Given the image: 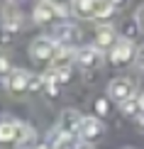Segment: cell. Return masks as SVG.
Wrapping results in <instances>:
<instances>
[{
    "instance_id": "1",
    "label": "cell",
    "mask_w": 144,
    "mask_h": 149,
    "mask_svg": "<svg viewBox=\"0 0 144 149\" xmlns=\"http://www.w3.org/2000/svg\"><path fill=\"white\" fill-rule=\"evenodd\" d=\"M56 52H59V44H56L54 39H49V37H39V39H34L32 47H29V56L34 61H39V64L54 61Z\"/></svg>"
},
{
    "instance_id": "2",
    "label": "cell",
    "mask_w": 144,
    "mask_h": 149,
    "mask_svg": "<svg viewBox=\"0 0 144 149\" xmlns=\"http://www.w3.org/2000/svg\"><path fill=\"white\" fill-rule=\"evenodd\" d=\"M134 91H137V86H134V81L132 78H115L110 83V88H108V95H110V100H115V103H127L129 98H134Z\"/></svg>"
},
{
    "instance_id": "3",
    "label": "cell",
    "mask_w": 144,
    "mask_h": 149,
    "mask_svg": "<svg viewBox=\"0 0 144 149\" xmlns=\"http://www.w3.org/2000/svg\"><path fill=\"white\" fill-rule=\"evenodd\" d=\"M27 125H22L20 120H12V117H3L0 120V142H17L24 137Z\"/></svg>"
},
{
    "instance_id": "4",
    "label": "cell",
    "mask_w": 144,
    "mask_h": 149,
    "mask_svg": "<svg viewBox=\"0 0 144 149\" xmlns=\"http://www.w3.org/2000/svg\"><path fill=\"white\" fill-rule=\"evenodd\" d=\"M73 61H76L83 71H93V69H98V66L103 64V52H100L98 47H83V49L76 52V59Z\"/></svg>"
},
{
    "instance_id": "5",
    "label": "cell",
    "mask_w": 144,
    "mask_h": 149,
    "mask_svg": "<svg viewBox=\"0 0 144 149\" xmlns=\"http://www.w3.org/2000/svg\"><path fill=\"white\" fill-rule=\"evenodd\" d=\"M5 86H8L10 93H24L32 86V76H29L27 71H22V69H15L8 78H5Z\"/></svg>"
},
{
    "instance_id": "6",
    "label": "cell",
    "mask_w": 144,
    "mask_h": 149,
    "mask_svg": "<svg viewBox=\"0 0 144 149\" xmlns=\"http://www.w3.org/2000/svg\"><path fill=\"white\" fill-rule=\"evenodd\" d=\"M81 120H83V115H81L78 110H66V113L61 115V122H59V132H61V134H66V137H76Z\"/></svg>"
},
{
    "instance_id": "7",
    "label": "cell",
    "mask_w": 144,
    "mask_h": 149,
    "mask_svg": "<svg viewBox=\"0 0 144 149\" xmlns=\"http://www.w3.org/2000/svg\"><path fill=\"white\" fill-rule=\"evenodd\" d=\"M132 54H134L132 42L129 39H117V44L110 49V61L115 66H122V64H127V61L132 59Z\"/></svg>"
},
{
    "instance_id": "8",
    "label": "cell",
    "mask_w": 144,
    "mask_h": 149,
    "mask_svg": "<svg viewBox=\"0 0 144 149\" xmlns=\"http://www.w3.org/2000/svg\"><path fill=\"white\" fill-rule=\"evenodd\" d=\"M103 134V122L98 120V117H83L81 120V125H78V132H76V137L81 139H95Z\"/></svg>"
},
{
    "instance_id": "9",
    "label": "cell",
    "mask_w": 144,
    "mask_h": 149,
    "mask_svg": "<svg viewBox=\"0 0 144 149\" xmlns=\"http://www.w3.org/2000/svg\"><path fill=\"white\" fill-rule=\"evenodd\" d=\"M117 44V34L115 29L110 27V24H98L95 27V47L100 52H105V49H112Z\"/></svg>"
},
{
    "instance_id": "10",
    "label": "cell",
    "mask_w": 144,
    "mask_h": 149,
    "mask_svg": "<svg viewBox=\"0 0 144 149\" xmlns=\"http://www.w3.org/2000/svg\"><path fill=\"white\" fill-rule=\"evenodd\" d=\"M54 42H56L59 47H68V49H73V44H78V29L73 27V24H59Z\"/></svg>"
},
{
    "instance_id": "11",
    "label": "cell",
    "mask_w": 144,
    "mask_h": 149,
    "mask_svg": "<svg viewBox=\"0 0 144 149\" xmlns=\"http://www.w3.org/2000/svg\"><path fill=\"white\" fill-rule=\"evenodd\" d=\"M61 8H56L54 3H49V0H44V3H39L34 8V22L37 24H47V22H51L56 15H61Z\"/></svg>"
},
{
    "instance_id": "12",
    "label": "cell",
    "mask_w": 144,
    "mask_h": 149,
    "mask_svg": "<svg viewBox=\"0 0 144 149\" xmlns=\"http://www.w3.org/2000/svg\"><path fill=\"white\" fill-rule=\"evenodd\" d=\"M88 10H90V20H103V17H110L115 5L110 0H88Z\"/></svg>"
},
{
    "instance_id": "13",
    "label": "cell",
    "mask_w": 144,
    "mask_h": 149,
    "mask_svg": "<svg viewBox=\"0 0 144 149\" xmlns=\"http://www.w3.org/2000/svg\"><path fill=\"white\" fill-rule=\"evenodd\" d=\"M71 59H76V52L73 49H68V47H59V52H56V56H54V69H64V66H68V61Z\"/></svg>"
},
{
    "instance_id": "14",
    "label": "cell",
    "mask_w": 144,
    "mask_h": 149,
    "mask_svg": "<svg viewBox=\"0 0 144 149\" xmlns=\"http://www.w3.org/2000/svg\"><path fill=\"white\" fill-rule=\"evenodd\" d=\"M120 108H122L125 115H129V117H139V100H137V98H129V100L122 103Z\"/></svg>"
},
{
    "instance_id": "15",
    "label": "cell",
    "mask_w": 144,
    "mask_h": 149,
    "mask_svg": "<svg viewBox=\"0 0 144 149\" xmlns=\"http://www.w3.org/2000/svg\"><path fill=\"white\" fill-rule=\"evenodd\" d=\"M34 137H37L34 130H32V127H27V132H24V137L20 139V144H17V147H20V149H29V147L34 144Z\"/></svg>"
},
{
    "instance_id": "16",
    "label": "cell",
    "mask_w": 144,
    "mask_h": 149,
    "mask_svg": "<svg viewBox=\"0 0 144 149\" xmlns=\"http://www.w3.org/2000/svg\"><path fill=\"white\" fill-rule=\"evenodd\" d=\"M51 71H54V76H56L59 83H64V81L71 78V69H68V66H64V69H54V66H51Z\"/></svg>"
},
{
    "instance_id": "17",
    "label": "cell",
    "mask_w": 144,
    "mask_h": 149,
    "mask_svg": "<svg viewBox=\"0 0 144 149\" xmlns=\"http://www.w3.org/2000/svg\"><path fill=\"white\" fill-rule=\"evenodd\" d=\"M12 71H15V69L10 66V61H8V59H0V76H5V78H8Z\"/></svg>"
},
{
    "instance_id": "18",
    "label": "cell",
    "mask_w": 144,
    "mask_h": 149,
    "mask_svg": "<svg viewBox=\"0 0 144 149\" xmlns=\"http://www.w3.org/2000/svg\"><path fill=\"white\" fill-rule=\"evenodd\" d=\"M134 59H137V64H139L142 69H144V44H142L139 49H137V54H134Z\"/></svg>"
},
{
    "instance_id": "19",
    "label": "cell",
    "mask_w": 144,
    "mask_h": 149,
    "mask_svg": "<svg viewBox=\"0 0 144 149\" xmlns=\"http://www.w3.org/2000/svg\"><path fill=\"white\" fill-rule=\"evenodd\" d=\"M95 110H98L100 115H103L105 110H108V100H98V103H95Z\"/></svg>"
},
{
    "instance_id": "20",
    "label": "cell",
    "mask_w": 144,
    "mask_h": 149,
    "mask_svg": "<svg viewBox=\"0 0 144 149\" xmlns=\"http://www.w3.org/2000/svg\"><path fill=\"white\" fill-rule=\"evenodd\" d=\"M137 22H139V27L144 29V5H142L139 10H137Z\"/></svg>"
},
{
    "instance_id": "21",
    "label": "cell",
    "mask_w": 144,
    "mask_h": 149,
    "mask_svg": "<svg viewBox=\"0 0 144 149\" xmlns=\"http://www.w3.org/2000/svg\"><path fill=\"white\" fill-rule=\"evenodd\" d=\"M137 100H139V115H144V93L137 98Z\"/></svg>"
},
{
    "instance_id": "22",
    "label": "cell",
    "mask_w": 144,
    "mask_h": 149,
    "mask_svg": "<svg viewBox=\"0 0 144 149\" xmlns=\"http://www.w3.org/2000/svg\"><path fill=\"white\" fill-rule=\"evenodd\" d=\"M110 3H112V5L117 8V5H122V0H110Z\"/></svg>"
},
{
    "instance_id": "23",
    "label": "cell",
    "mask_w": 144,
    "mask_h": 149,
    "mask_svg": "<svg viewBox=\"0 0 144 149\" xmlns=\"http://www.w3.org/2000/svg\"><path fill=\"white\" fill-rule=\"evenodd\" d=\"M39 149H44V147H39Z\"/></svg>"
}]
</instances>
